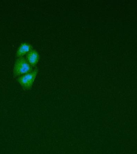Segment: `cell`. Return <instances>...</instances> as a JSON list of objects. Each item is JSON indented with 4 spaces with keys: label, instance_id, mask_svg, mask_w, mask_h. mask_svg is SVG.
Masks as SVG:
<instances>
[{
    "label": "cell",
    "instance_id": "obj_1",
    "mask_svg": "<svg viewBox=\"0 0 137 154\" xmlns=\"http://www.w3.org/2000/svg\"><path fill=\"white\" fill-rule=\"evenodd\" d=\"M33 69V67L28 62L26 58L24 57H17L14 62L13 67V77H19L31 72Z\"/></svg>",
    "mask_w": 137,
    "mask_h": 154
},
{
    "label": "cell",
    "instance_id": "obj_2",
    "mask_svg": "<svg viewBox=\"0 0 137 154\" xmlns=\"http://www.w3.org/2000/svg\"><path fill=\"white\" fill-rule=\"evenodd\" d=\"M38 72V69L35 67L31 72L18 77L17 81L24 90H31Z\"/></svg>",
    "mask_w": 137,
    "mask_h": 154
},
{
    "label": "cell",
    "instance_id": "obj_3",
    "mask_svg": "<svg viewBox=\"0 0 137 154\" xmlns=\"http://www.w3.org/2000/svg\"><path fill=\"white\" fill-rule=\"evenodd\" d=\"M40 56L39 53L35 49H32L26 55V59L32 67H36Z\"/></svg>",
    "mask_w": 137,
    "mask_h": 154
},
{
    "label": "cell",
    "instance_id": "obj_4",
    "mask_svg": "<svg viewBox=\"0 0 137 154\" xmlns=\"http://www.w3.org/2000/svg\"><path fill=\"white\" fill-rule=\"evenodd\" d=\"M33 49V46L31 44L27 42L21 43L17 49L16 56L17 57H24Z\"/></svg>",
    "mask_w": 137,
    "mask_h": 154
}]
</instances>
